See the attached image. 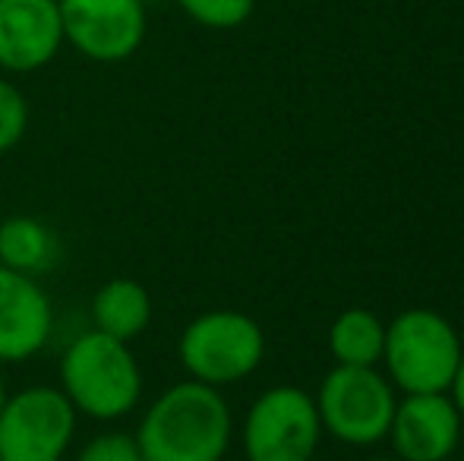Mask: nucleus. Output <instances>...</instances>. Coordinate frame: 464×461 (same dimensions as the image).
I'll list each match as a JSON object with an SVG mask.
<instances>
[{"instance_id":"4468645a","label":"nucleus","mask_w":464,"mask_h":461,"mask_svg":"<svg viewBox=\"0 0 464 461\" xmlns=\"http://www.w3.org/2000/svg\"><path fill=\"white\" fill-rule=\"evenodd\" d=\"M57 259V237L32 216H10L0 222V265L38 275Z\"/></svg>"},{"instance_id":"39448f33","label":"nucleus","mask_w":464,"mask_h":461,"mask_svg":"<svg viewBox=\"0 0 464 461\" xmlns=\"http://www.w3.org/2000/svg\"><path fill=\"white\" fill-rule=\"evenodd\" d=\"M316 411L323 433L348 446H376L389 437L395 414V386L376 367H335L319 386Z\"/></svg>"},{"instance_id":"6e6552de","label":"nucleus","mask_w":464,"mask_h":461,"mask_svg":"<svg viewBox=\"0 0 464 461\" xmlns=\"http://www.w3.org/2000/svg\"><path fill=\"white\" fill-rule=\"evenodd\" d=\"M63 42L95 63H121L142 48V0H57Z\"/></svg>"},{"instance_id":"aec40b11","label":"nucleus","mask_w":464,"mask_h":461,"mask_svg":"<svg viewBox=\"0 0 464 461\" xmlns=\"http://www.w3.org/2000/svg\"><path fill=\"white\" fill-rule=\"evenodd\" d=\"M367 461H401V458H395V456H392V458H385V456H379V458H367Z\"/></svg>"},{"instance_id":"dca6fc26","label":"nucleus","mask_w":464,"mask_h":461,"mask_svg":"<svg viewBox=\"0 0 464 461\" xmlns=\"http://www.w3.org/2000/svg\"><path fill=\"white\" fill-rule=\"evenodd\" d=\"M25 130H29V101L6 76H0V155L19 146Z\"/></svg>"},{"instance_id":"412c9836","label":"nucleus","mask_w":464,"mask_h":461,"mask_svg":"<svg viewBox=\"0 0 464 461\" xmlns=\"http://www.w3.org/2000/svg\"><path fill=\"white\" fill-rule=\"evenodd\" d=\"M142 4H146V6H149V4H159V0H142Z\"/></svg>"},{"instance_id":"0eeeda50","label":"nucleus","mask_w":464,"mask_h":461,"mask_svg":"<svg viewBox=\"0 0 464 461\" xmlns=\"http://www.w3.org/2000/svg\"><path fill=\"white\" fill-rule=\"evenodd\" d=\"M316 399L300 386H272L244 418L246 461H310L319 449Z\"/></svg>"},{"instance_id":"ddd939ff","label":"nucleus","mask_w":464,"mask_h":461,"mask_svg":"<svg viewBox=\"0 0 464 461\" xmlns=\"http://www.w3.org/2000/svg\"><path fill=\"white\" fill-rule=\"evenodd\" d=\"M385 326L376 313L351 307L335 316L329 329V351L342 367H376L382 363Z\"/></svg>"},{"instance_id":"423d86ee","label":"nucleus","mask_w":464,"mask_h":461,"mask_svg":"<svg viewBox=\"0 0 464 461\" xmlns=\"http://www.w3.org/2000/svg\"><path fill=\"white\" fill-rule=\"evenodd\" d=\"M76 408L54 386H29L0 405V461H61L76 433Z\"/></svg>"},{"instance_id":"f8f14e48","label":"nucleus","mask_w":464,"mask_h":461,"mask_svg":"<svg viewBox=\"0 0 464 461\" xmlns=\"http://www.w3.org/2000/svg\"><path fill=\"white\" fill-rule=\"evenodd\" d=\"M89 313H92V329L130 345L152 322V294L136 278H111L95 291Z\"/></svg>"},{"instance_id":"a211bd4d","label":"nucleus","mask_w":464,"mask_h":461,"mask_svg":"<svg viewBox=\"0 0 464 461\" xmlns=\"http://www.w3.org/2000/svg\"><path fill=\"white\" fill-rule=\"evenodd\" d=\"M449 399L455 401V408H459V414L464 418V351H461V360H459V367H455L452 386H449Z\"/></svg>"},{"instance_id":"6ab92c4d","label":"nucleus","mask_w":464,"mask_h":461,"mask_svg":"<svg viewBox=\"0 0 464 461\" xmlns=\"http://www.w3.org/2000/svg\"><path fill=\"white\" fill-rule=\"evenodd\" d=\"M4 399H6V386H4V373H0V405H4Z\"/></svg>"},{"instance_id":"2eb2a0df","label":"nucleus","mask_w":464,"mask_h":461,"mask_svg":"<svg viewBox=\"0 0 464 461\" xmlns=\"http://www.w3.org/2000/svg\"><path fill=\"white\" fill-rule=\"evenodd\" d=\"M178 6L193 23L206 29H237L256 10V0H178Z\"/></svg>"},{"instance_id":"20e7f679","label":"nucleus","mask_w":464,"mask_h":461,"mask_svg":"<svg viewBox=\"0 0 464 461\" xmlns=\"http://www.w3.org/2000/svg\"><path fill=\"white\" fill-rule=\"evenodd\" d=\"M178 357L187 376L206 386H231L256 373L266 357V335L240 310H208L180 332Z\"/></svg>"},{"instance_id":"9d476101","label":"nucleus","mask_w":464,"mask_h":461,"mask_svg":"<svg viewBox=\"0 0 464 461\" xmlns=\"http://www.w3.org/2000/svg\"><path fill=\"white\" fill-rule=\"evenodd\" d=\"M57 0H0V70L35 73L63 48Z\"/></svg>"},{"instance_id":"f03ea898","label":"nucleus","mask_w":464,"mask_h":461,"mask_svg":"<svg viewBox=\"0 0 464 461\" xmlns=\"http://www.w3.org/2000/svg\"><path fill=\"white\" fill-rule=\"evenodd\" d=\"M61 389L92 420H121L140 405L142 370L133 348L121 339L89 329L61 354Z\"/></svg>"},{"instance_id":"f257e3e1","label":"nucleus","mask_w":464,"mask_h":461,"mask_svg":"<svg viewBox=\"0 0 464 461\" xmlns=\"http://www.w3.org/2000/svg\"><path fill=\"white\" fill-rule=\"evenodd\" d=\"M231 433V405L221 389L184 379L146 408L133 437L142 461H221Z\"/></svg>"},{"instance_id":"1a4fd4ad","label":"nucleus","mask_w":464,"mask_h":461,"mask_svg":"<svg viewBox=\"0 0 464 461\" xmlns=\"http://www.w3.org/2000/svg\"><path fill=\"white\" fill-rule=\"evenodd\" d=\"M464 418L449 392L404 395L395 405L389 443L401 461H446L459 449Z\"/></svg>"},{"instance_id":"f3484780","label":"nucleus","mask_w":464,"mask_h":461,"mask_svg":"<svg viewBox=\"0 0 464 461\" xmlns=\"http://www.w3.org/2000/svg\"><path fill=\"white\" fill-rule=\"evenodd\" d=\"M76 461H142L140 443H136L133 433L123 430H108L98 433L80 449Z\"/></svg>"},{"instance_id":"7ed1b4c3","label":"nucleus","mask_w":464,"mask_h":461,"mask_svg":"<svg viewBox=\"0 0 464 461\" xmlns=\"http://www.w3.org/2000/svg\"><path fill=\"white\" fill-rule=\"evenodd\" d=\"M461 351L459 332L442 313L427 307L404 310L385 326V376L401 395L449 392Z\"/></svg>"},{"instance_id":"9b49d317","label":"nucleus","mask_w":464,"mask_h":461,"mask_svg":"<svg viewBox=\"0 0 464 461\" xmlns=\"http://www.w3.org/2000/svg\"><path fill=\"white\" fill-rule=\"evenodd\" d=\"M54 332L51 297L35 275L0 265V367L35 357Z\"/></svg>"}]
</instances>
